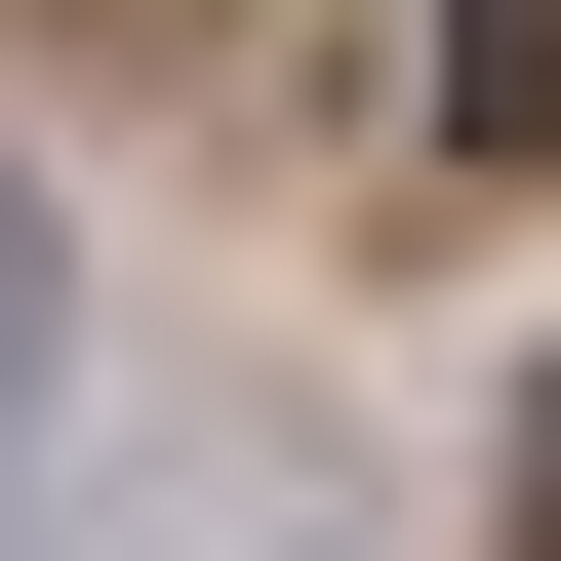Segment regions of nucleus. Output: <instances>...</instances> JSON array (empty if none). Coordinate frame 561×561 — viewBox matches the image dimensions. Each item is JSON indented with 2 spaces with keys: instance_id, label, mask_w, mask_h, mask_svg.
<instances>
[{
  "instance_id": "1",
  "label": "nucleus",
  "mask_w": 561,
  "mask_h": 561,
  "mask_svg": "<svg viewBox=\"0 0 561 561\" xmlns=\"http://www.w3.org/2000/svg\"><path fill=\"white\" fill-rule=\"evenodd\" d=\"M442 121H481V161H561V0H442Z\"/></svg>"
},
{
  "instance_id": "2",
  "label": "nucleus",
  "mask_w": 561,
  "mask_h": 561,
  "mask_svg": "<svg viewBox=\"0 0 561 561\" xmlns=\"http://www.w3.org/2000/svg\"><path fill=\"white\" fill-rule=\"evenodd\" d=\"M0 401H41V241H0Z\"/></svg>"
},
{
  "instance_id": "3",
  "label": "nucleus",
  "mask_w": 561,
  "mask_h": 561,
  "mask_svg": "<svg viewBox=\"0 0 561 561\" xmlns=\"http://www.w3.org/2000/svg\"><path fill=\"white\" fill-rule=\"evenodd\" d=\"M522 561H561V401H522Z\"/></svg>"
}]
</instances>
